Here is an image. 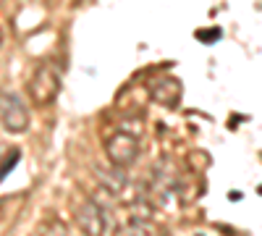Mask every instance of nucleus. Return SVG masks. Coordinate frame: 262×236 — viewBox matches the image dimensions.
Segmentation results:
<instances>
[{
  "mask_svg": "<svg viewBox=\"0 0 262 236\" xmlns=\"http://www.w3.org/2000/svg\"><path fill=\"white\" fill-rule=\"evenodd\" d=\"M181 95H184V84L170 74L152 79V84H149V97L158 105H163V108H176L181 102Z\"/></svg>",
  "mask_w": 262,
  "mask_h": 236,
  "instance_id": "39448f33",
  "label": "nucleus"
},
{
  "mask_svg": "<svg viewBox=\"0 0 262 236\" xmlns=\"http://www.w3.org/2000/svg\"><path fill=\"white\" fill-rule=\"evenodd\" d=\"M0 126L11 134H21L29 128V108L21 95L0 90Z\"/></svg>",
  "mask_w": 262,
  "mask_h": 236,
  "instance_id": "7ed1b4c3",
  "label": "nucleus"
},
{
  "mask_svg": "<svg viewBox=\"0 0 262 236\" xmlns=\"http://www.w3.org/2000/svg\"><path fill=\"white\" fill-rule=\"evenodd\" d=\"M123 236H155V226L147 210H134L123 221Z\"/></svg>",
  "mask_w": 262,
  "mask_h": 236,
  "instance_id": "0eeeda50",
  "label": "nucleus"
},
{
  "mask_svg": "<svg viewBox=\"0 0 262 236\" xmlns=\"http://www.w3.org/2000/svg\"><path fill=\"white\" fill-rule=\"evenodd\" d=\"M34 236H39V233H34Z\"/></svg>",
  "mask_w": 262,
  "mask_h": 236,
  "instance_id": "9d476101",
  "label": "nucleus"
},
{
  "mask_svg": "<svg viewBox=\"0 0 262 236\" xmlns=\"http://www.w3.org/2000/svg\"><path fill=\"white\" fill-rule=\"evenodd\" d=\"M60 66L55 60H42L39 66L34 69V74L29 76V97L37 105H53L58 92H60Z\"/></svg>",
  "mask_w": 262,
  "mask_h": 236,
  "instance_id": "f03ea898",
  "label": "nucleus"
},
{
  "mask_svg": "<svg viewBox=\"0 0 262 236\" xmlns=\"http://www.w3.org/2000/svg\"><path fill=\"white\" fill-rule=\"evenodd\" d=\"M0 42H3V34H0Z\"/></svg>",
  "mask_w": 262,
  "mask_h": 236,
  "instance_id": "1a4fd4ad",
  "label": "nucleus"
},
{
  "mask_svg": "<svg viewBox=\"0 0 262 236\" xmlns=\"http://www.w3.org/2000/svg\"><path fill=\"white\" fill-rule=\"evenodd\" d=\"M74 221L81 228L84 236H105L107 231V218H105V210L97 200H86L76 207L74 212Z\"/></svg>",
  "mask_w": 262,
  "mask_h": 236,
  "instance_id": "20e7f679",
  "label": "nucleus"
},
{
  "mask_svg": "<svg viewBox=\"0 0 262 236\" xmlns=\"http://www.w3.org/2000/svg\"><path fill=\"white\" fill-rule=\"evenodd\" d=\"M97 181H100V186H102L111 197H121L123 191H126V186H128V179H126V174H123V168H116V165H111V168H97Z\"/></svg>",
  "mask_w": 262,
  "mask_h": 236,
  "instance_id": "423d86ee",
  "label": "nucleus"
},
{
  "mask_svg": "<svg viewBox=\"0 0 262 236\" xmlns=\"http://www.w3.org/2000/svg\"><path fill=\"white\" fill-rule=\"evenodd\" d=\"M142 153V139L134 128H116L105 137V155L116 168H128L134 165Z\"/></svg>",
  "mask_w": 262,
  "mask_h": 236,
  "instance_id": "f257e3e1",
  "label": "nucleus"
},
{
  "mask_svg": "<svg viewBox=\"0 0 262 236\" xmlns=\"http://www.w3.org/2000/svg\"><path fill=\"white\" fill-rule=\"evenodd\" d=\"M18 158H21V153H18L16 147L11 149V147H6V144H0V181L8 176V170L16 168Z\"/></svg>",
  "mask_w": 262,
  "mask_h": 236,
  "instance_id": "6e6552de",
  "label": "nucleus"
}]
</instances>
